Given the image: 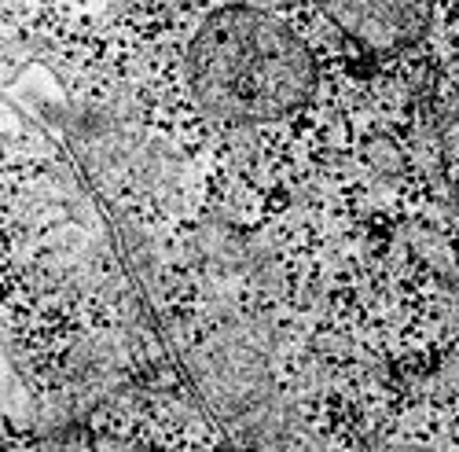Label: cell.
<instances>
[{
	"label": "cell",
	"instance_id": "1",
	"mask_svg": "<svg viewBox=\"0 0 459 452\" xmlns=\"http://www.w3.org/2000/svg\"><path fill=\"white\" fill-rule=\"evenodd\" d=\"M187 74L206 115L232 126L290 118L316 85V63L305 41L287 22L257 8L210 15L191 41Z\"/></svg>",
	"mask_w": 459,
	"mask_h": 452
},
{
	"label": "cell",
	"instance_id": "2",
	"mask_svg": "<svg viewBox=\"0 0 459 452\" xmlns=\"http://www.w3.org/2000/svg\"><path fill=\"white\" fill-rule=\"evenodd\" d=\"M324 15L368 52H401L427 33L434 0H320Z\"/></svg>",
	"mask_w": 459,
	"mask_h": 452
},
{
	"label": "cell",
	"instance_id": "3",
	"mask_svg": "<svg viewBox=\"0 0 459 452\" xmlns=\"http://www.w3.org/2000/svg\"><path fill=\"white\" fill-rule=\"evenodd\" d=\"M434 133L448 192L459 206V56L448 59L434 85Z\"/></svg>",
	"mask_w": 459,
	"mask_h": 452
}]
</instances>
